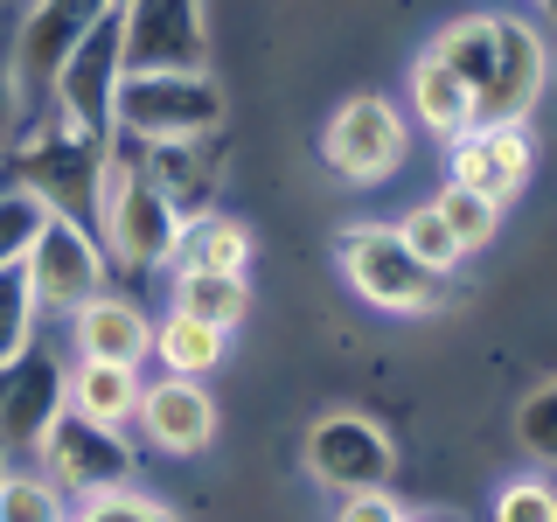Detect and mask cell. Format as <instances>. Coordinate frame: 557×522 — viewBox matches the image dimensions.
Segmentation results:
<instances>
[{
    "label": "cell",
    "instance_id": "obj_1",
    "mask_svg": "<svg viewBox=\"0 0 557 522\" xmlns=\"http://www.w3.org/2000/svg\"><path fill=\"white\" fill-rule=\"evenodd\" d=\"M425 49H440L467 77L474 119H536L544 77H550V49H544L536 14H502V8L453 14V22H440V35Z\"/></svg>",
    "mask_w": 557,
    "mask_h": 522
},
{
    "label": "cell",
    "instance_id": "obj_2",
    "mask_svg": "<svg viewBox=\"0 0 557 522\" xmlns=\"http://www.w3.org/2000/svg\"><path fill=\"white\" fill-rule=\"evenodd\" d=\"M223 126L216 70H126L112 91V139H223Z\"/></svg>",
    "mask_w": 557,
    "mask_h": 522
},
{
    "label": "cell",
    "instance_id": "obj_3",
    "mask_svg": "<svg viewBox=\"0 0 557 522\" xmlns=\"http://www.w3.org/2000/svg\"><path fill=\"white\" fill-rule=\"evenodd\" d=\"M335 265L348 278V293H356L370 313H391V321H432V313L446 307V278L418 265L391 223H348V231L335 237Z\"/></svg>",
    "mask_w": 557,
    "mask_h": 522
},
{
    "label": "cell",
    "instance_id": "obj_4",
    "mask_svg": "<svg viewBox=\"0 0 557 522\" xmlns=\"http://www.w3.org/2000/svg\"><path fill=\"white\" fill-rule=\"evenodd\" d=\"M300 474L335 501L356 495V487H383V481H397V432L376 411L327 405L300 432Z\"/></svg>",
    "mask_w": 557,
    "mask_h": 522
},
{
    "label": "cell",
    "instance_id": "obj_5",
    "mask_svg": "<svg viewBox=\"0 0 557 522\" xmlns=\"http://www.w3.org/2000/svg\"><path fill=\"white\" fill-rule=\"evenodd\" d=\"M411 119L383 91H348L321 126V161L342 174L348 188H383L411 167Z\"/></svg>",
    "mask_w": 557,
    "mask_h": 522
},
{
    "label": "cell",
    "instance_id": "obj_6",
    "mask_svg": "<svg viewBox=\"0 0 557 522\" xmlns=\"http://www.w3.org/2000/svg\"><path fill=\"white\" fill-rule=\"evenodd\" d=\"M22 272H28V293H35V313H42V321H63L70 307L91 300L104 278H112V258H104V244L91 237L84 216L49 209L35 244L22 251Z\"/></svg>",
    "mask_w": 557,
    "mask_h": 522
},
{
    "label": "cell",
    "instance_id": "obj_7",
    "mask_svg": "<svg viewBox=\"0 0 557 522\" xmlns=\"http://www.w3.org/2000/svg\"><path fill=\"white\" fill-rule=\"evenodd\" d=\"M119 77H126V28H119V0L98 14L91 28L70 42V57L57 63V77H49V104L70 119V126H84L91 139H112V91Z\"/></svg>",
    "mask_w": 557,
    "mask_h": 522
},
{
    "label": "cell",
    "instance_id": "obj_8",
    "mask_svg": "<svg viewBox=\"0 0 557 522\" xmlns=\"http://www.w3.org/2000/svg\"><path fill=\"white\" fill-rule=\"evenodd\" d=\"M28 460L42 467V474L57 481L70 501H77L84 487H104V481H119V474H139L133 432L126 425H91V418H77L70 405H57V411L42 418Z\"/></svg>",
    "mask_w": 557,
    "mask_h": 522
},
{
    "label": "cell",
    "instance_id": "obj_9",
    "mask_svg": "<svg viewBox=\"0 0 557 522\" xmlns=\"http://www.w3.org/2000/svg\"><path fill=\"white\" fill-rule=\"evenodd\" d=\"M133 432L147 452L161 460H202L209 446L223 439V405L209 390V376H147L139 383V405H133Z\"/></svg>",
    "mask_w": 557,
    "mask_h": 522
},
{
    "label": "cell",
    "instance_id": "obj_10",
    "mask_svg": "<svg viewBox=\"0 0 557 522\" xmlns=\"http://www.w3.org/2000/svg\"><path fill=\"white\" fill-rule=\"evenodd\" d=\"M536 174V133L530 119H474L460 139H446V182L474 188L487 202H522Z\"/></svg>",
    "mask_w": 557,
    "mask_h": 522
},
{
    "label": "cell",
    "instance_id": "obj_11",
    "mask_svg": "<svg viewBox=\"0 0 557 522\" xmlns=\"http://www.w3.org/2000/svg\"><path fill=\"white\" fill-rule=\"evenodd\" d=\"M126 70H209V8L202 0H119Z\"/></svg>",
    "mask_w": 557,
    "mask_h": 522
},
{
    "label": "cell",
    "instance_id": "obj_12",
    "mask_svg": "<svg viewBox=\"0 0 557 522\" xmlns=\"http://www.w3.org/2000/svg\"><path fill=\"white\" fill-rule=\"evenodd\" d=\"M63 335H70V356H104V362H139V370H147L153 313L104 278L91 300H77L63 313Z\"/></svg>",
    "mask_w": 557,
    "mask_h": 522
},
{
    "label": "cell",
    "instance_id": "obj_13",
    "mask_svg": "<svg viewBox=\"0 0 557 522\" xmlns=\"http://www.w3.org/2000/svg\"><path fill=\"white\" fill-rule=\"evenodd\" d=\"M104 8H112V0H35L22 14V28H14V42H8V63H14V77H22L28 98L49 91V77H57V63L70 57V42H77Z\"/></svg>",
    "mask_w": 557,
    "mask_h": 522
},
{
    "label": "cell",
    "instance_id": "obj_14",
    "mask_svg": "<svg viewBox=\"0 0 557 522\" xmlns=\"http://www.w3.org/2000/svg\"><path fill=\"white\" fill-rule=\"evenodd\" d=\"M57 405H63V356L28 341L14 362H0V452H28Z\"/></svg>",
    "mask_w": 557,
    "mask_h": 522
},
{
    "label": "cell",
    "instance_id": "obj_15",
    "mask_svg": "<svg viewBox=\"0 0 557 522\" xmlns=\"http://www.w3.org/2000/svg\"><path fill=\"white\" fill-rule=\"evenodd\" d=\"M405 119L411 133H425L432 147H446V139H460L474 126V91H467V77L453 70L440 49H418L411 70H405Z\"/></svg>",
    "mask_w": 557,
    "mask_h": 522
},
{
    "label": "cell",
    "instance_id": "obj_16",
    "mask_svg": "<svg viewBox=\"0 0 557 522\" xmlns=\"http://www.w3.org/2000/svg\"><path fill=\"white\" fill-rule=\"evenodd\" d=\"M139 362H104V356H63V405L91 425H126L139 405Z\"/></svg>",
    "mask_w": 557,
    "mask_h": 522
},
{
    "label": "cell",
    "instance_id": "obj_17",
    "mask_svg": "<svg viewBox=\"0 0 557 522\" xmlns=\"http://www.w3.org/2000/svg\"><path fill=\"white\" fill-rule=\"evenodd\" d=\"M251 258H258V237L244 216H223V209H188L182 231H174V265H196V272H244L251 278Z\"/></svg>",
    "mask_w": 557,
    "mask_h": 522
},
{
    "label": "cell",
    "instance_id": "obj_18",
    "mask_svg": "<svg viewBox=\"0 0 557 522\" xmlns=\"http://www.w3.org/2000/svg\"><path fill=\"white\" fill-rule=\"evenodd\" d=\"M231 341H237V335H223V327L196 321V313L168 307L161 321H153L147 362H153V370H174V376H223V362H231Z\"/></svg>",
    "mask_w": 557,
    "mask_h": 522
},
{
    "label": "cell",
    "instance_id": "obj_19",
    "mask_svg": "<svg viewBox=\"0 0 557 522\" xmlns=\"http://www.w3.org/2000/svg\"><path fill=\"white\" fill-rule=\"evenodd\" d=\"M168 307L196 313V321L223 327V335H237L244 321H251V278L244 272H196V265H174L168 278Z\"/></svg>",
    "mask_w": 557,
    "mask_h": 522
},
{
    "label": "cell",
    "instance_id": "obj_20",
    "mask_svg": "<svg viewBox=\"0 0 557 522\" xmlns=\"http://www.w3.org/2000/svg\"><path fill=\"white\" fill-rule=\"evenodd\" d=\"M70 515V495L28 452H0V522H63Z\"/></svg>",
    "mask_w": 557,
    "mask_h": 522
},
{
    "label": "cell",
    "instance_id": "obj_21",
    "mask_svg": "<svg viewBox=\"0 0 557 522\" xmlns=\"http://www.w3.org/2000/svg\"><path fill=\"white\" fill-rule=\"evenodd\" d=\"M70 515H84V522H168L174 501L168 495H147L139 474H119V481H104V487H84V495L70 501Z\"/></svg>",
    "mask_w": 557,
    "mask_h": 522
},
{
    "label": "cell",
    "instance_id": "obj_22",
    "mask_svg": "<svg viewBox=\"0 0 557 522\" xmlns=\"http://www.w3.org/2000/svg\"><path fill=\"white\" fill-rule=\"evenodd\" d=\"M391 231H397V237H405V251L418 258V265H425V272H440V278H453V272H460V265H467V251H460V237H453V231H446V216H440V202H432V196H425V202H411V209H405V216H397V223H391Z\"/></svg>",
    "mask_w": 557,
    "mask_h": 522
},
{
    "label": "cell",
    "instance_id": "obj_23",
    "mask_svg": "<svg viewBox=\"0 0 557 522\" xmlns=\"http://www.w3.org/2000/svg\"><path fill=\"white\" fill-rule=\"evenodd\" d=\"M432 202H440L446 231L460 237V251H467V258L487 251V244L502 237V216H509L502 202H487V196H474V188H460V182H440V188H432Z\"/></svg>",
    "mask_w": 557,
    "mask_h": 522
},
{
    "label": "cell",
    "instance_id": "obj_24",
    "mask_svg": "<svg viewBox=\"0 0 557 522\" xmlns=\"http://www.w3.org/2000/svg\"><path fill=\"white\" fill-rule=\"evenodd\" d=\"M35 327H42V313H35L28 272H22V258H14V265H0V362L22 356L35 341Z\"/></svg>",
    "mask_w": 557,
    "mask_h": 522
},
{
    "label": "cell",
    "instance_id": "obj_25",
    "mask_svg": "<svg viewBox=\"0 0 557 522\" xmlns=\"http://www.w3.org/2000/svg\"><path fill=\"white\" fill-rule=\"evenodd\" d=\"M495 522H557V487L544 481V467H530V474H509L495 487Z\"/></svg>",
    "mask_w": 557,
    "mask_h": 522
},
{
    "label": "cell",
    "instance_id": "obj_26",
    "mask_svg": "<svg viewBox=\"0 0 557 522\" xmlns=\"http://www.w3.org/2000/svg\"><path fill=\"white\" fill-rule=\"evenodd\" d=\"M516 446L530 452L536 467L557 460V383H536V390L516 405Z\"/></svg>",
    "mask_w": 557,
    "mask_h": 522
},
{
    "label": "cell",
    "instance_id": "obj_27",
    "mask_svg": "<svg viewBox=\"0 0 557 522\" xmlns=\"http://www.w3.org/2000/svg\"><path fill=\"white\" fill-rule=\"evenodd\" d=\"M335 515H342V522H405V515H418V509L397 495V481H383V487H356V495H342Z\"/></svg>",
    "mask_w": 557,
    "mask_h": 522
},
{
    "label": "cell",
    "instance_id": "obj_28",
    "mask_svg": "<svg viewBox=\"0 0 557 522\" xmlns=\"http://www.w3.org/2000/svg\"><path fill=\"white\" fill-rule=\"evenodd\" d=\"M28 91H22V77H14V63L0 57V153H8V139H14V126H22L28 119Z\"/></svg>",
    "mask_w": 557,
    "mask_h": 522
},
{
    "label": "cell",
    "instance_id": "obj_29",
    "mask_svg": "<svg viewBox=\"0 0 557 522\" xmlns=\"http://www.w3.org/2000/svg\"><path fill=\"white\" fill-rule=\"evenodd\" d=\"M522 8H530V14H544V8H550V0H522Z\"/></svg>",
    "mask_w": 557,
    "mask_h": 522
}]
</instances>
